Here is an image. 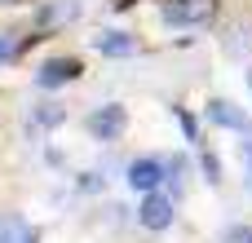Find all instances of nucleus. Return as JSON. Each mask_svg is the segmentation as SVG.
Masks as SVG:
<instances>
[{"label":"nucleus","mask_w":252,"mask_h":243,"mask_svg":"<svg viewBox=\"0 0 252 243\" xmlns=\"http://www.w3.org/2000/svg\"><path fill=\"white\" fill-rule=\"evenodd\" d=\"M208 13H213V0H168L164 4L168 22H204Z\"/></svg>","instance_id":"6"},{"label":"nucleus","mask_w":252,"mask_h":243,"mask_svg":"<svg viewBox=\"0 0 252 243\" xmlns=\"http://www.w3.org/2000/svg\"><path fill=\"white\" fill-rule=\"evenodd\" d=\"M93 49L106 58H128V53H137V40L124 31H102V35H93Z\"/></svg>","instance_id":"7"},{"label":"nucleus","mask_w":252,"mask_h":243,"mask_svg":"<svg viewBox=\"0 0 252 243\" xmlns=\"http://www.w3.org/2000/svg\"><path fill=\"white\" fill-rule=\"evenodd\" d=\"M137 221H142L146 230H168V226H173V204L151 190V195L142 199V208H137Z\"/></svg>","instance_id":"3"},{"label":"nucleus","mask_w":252,"mask_h":243,"mask_svg":"<svg viewBox=\"0 0 252 243\" xmlns=\"http://www.w3.org/2000/svg\"><path fill=\"white\" fill-rule=\"evenodd\" d=\"M9 58H13V40H9V35H0V62H9Z\"/></svg>","instance_id":"8"},{"label":"nucleus","mask_w":252,"mask_h":243,"mask_svg":"<svg viewBox=\"0 0 252 243\" xmlns=\"http://www.w3.org/2000/svg\"><path fill=\"white\" fill-rule=\"evenodd\" d=\"M164 177H168V164H164V159H133V164H128V186L142 190V195L159 190Z\"/></svg>","instance_id":"1"},{"label":"nucleus","mask_w":252,"mask_h":243,"mask_svg":"<svg viewBox=\"0 0 252 243\" xmlns=\"http://www.w3.org/2000/svg\"><path fill=\"white\" fill-rule=\"evenodd\" d=\"M208 120H213V124H221V128H235L239 137H252V120L244 115V111H235L230 102H221V97H217V102H208Z\"/></svg>","instance_id":"5"},{"label":"nucleus","mask_w":252,"mask_h":243,"mask_svg":"<svg viewBox=\"0 0 252 243\" xmlns=\"http://www.w3.org/2000/svg\"><path fill=\"white\" fill-rule=\"evenodd\" d=\"M75 75H80V62H75V58H53V62L40 66L35 84H40V89H58V84H71Z\"/></svg>","instance_id":"4"},{"label":"nucleus","mask_w":252,"mask_h":243,"mask_svg":"<svg viewBox=\"0 0 252 243\" xmlns=\"http://www.w3.org/2000/svg\"><path fill=\"white\" fill-rule=\"evenodd\" d=\"M124 124H128L124 106H102V111H93V115H89V133H93V137H102V142L120 137V133H124Z\"/></svg>","instance_id":"2"},{"label":"nucleus","mask_w":252,"mask_h":243,"mask_svg":"<svg viewBox=\"0 0 252 243\" xmlns=\"http://www.w3.org/2000/svg\"><path fill=\"white\" fill-rule=\"evenodd\" d=\"M244 159H248V177H252V137L244 142Z\"/></svg>","instance_id":"9"}]
</instances>
